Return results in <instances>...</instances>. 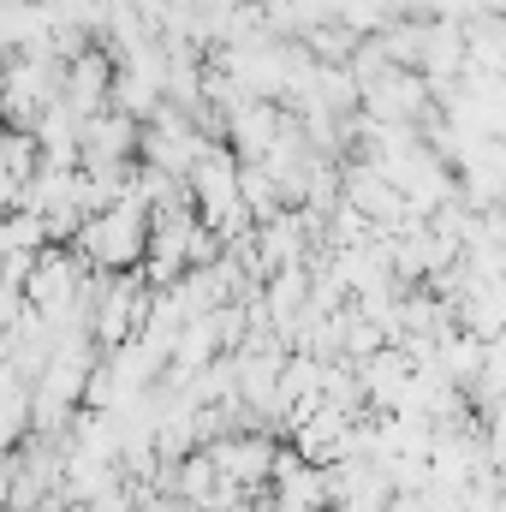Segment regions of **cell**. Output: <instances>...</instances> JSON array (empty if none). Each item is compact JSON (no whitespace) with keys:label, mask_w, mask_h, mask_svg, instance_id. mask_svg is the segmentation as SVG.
Listing matches in <instances>:
<instances>
[{"label":"cell","mask_w":506,"mask_h":512,"mask_svg":"<svg viewBox=\"0 0 506 512\" xmlns=\"http://www.w3.org/2000/svg\"><path fill=\"white\" fill-rule=\"evenodd\" d=\"M108 84H114V60H108L102 48H90V54H78V60L60 72V102H66L78 120H90V114L108 108Z\"/></svg>","instance_id":"cell-5"},{"label":"cell","mask_w":506,"mask_h":512,"mask_svg":"<svg viewBox=\"0 0 506 512\" xmlns=\"http://www.w3.org/2000/svg\"><path fill=\"white\" fill-rule=\"evenodd\" d=\"M203 453H209V465H215L221 483H233L239 495H256V489H268V471H274L280 441L251 429V435H221V441H209Z\"/></svg>","instance_id":"cell-3"},{"label":"cell","mask_w":506,"mask_h":512,"mask_svg":"<svg viewBox=\"0 0 506 512\" xmlns=\"http://www.w3.org/2000/svg\"><path fill=\"white\" fill-rule=\"evenodd\" d=\"M143 245H149V209H143L131 191L120 203L84 215L78 233H72V251L84 256L90 274H131V268L143 262Z\"/></svg>","instance_id":"cell-1"},{"label":"cell","mask_w":506,"mask_h":512,"mask_svg":"<svg viewBox=\"0 0 506 512\" xmlns=\"http://www.w3.org/2000/svg\"><path fill=\"white\" fill-rule=\"evenodd\" d=\"M137 120L102 108L90 120H78V167H131L137 161Z\"/></svg>","instance_id":"cell-4"},{"label":"cell","mask_w":506,"mask_h":512,"mask_svg":"<svg viewBox=\"0 0 506 512\" xmlns=\"http://www.w3.org/2000/svg\"><path fill=\"white\" fill-rule=\"evenodd\" d=\"M143 310H149L143 274H137V268H131V274H108L102 292H96V304H90V340H96V352H114V346L137 340Z\"/></svg>","instance_id":"cell-2"},{"label":"cell","mask_w":506,"mask_h":512,"mask_svg":"<svg viewBox=\"0 0 506 512\" xmlns=\"http://www.w3.org/2000/svg\"><path fill=\"white\" fill-rule=\"evenodd\" d=\"M30 435V382L0 370V453H12Z\"/></svg>","instance_id":"cell-6"},{"label":"cell","mask_w":506,"mask_h":512,"mask_svg":"<svg viewBox=\"0 0 506 512\" xmlns=\"http://www.w3.org/2000/svg\"><path fill=\"white\" fill-rule=\"evenodd\" d=\"M227 512H251V507H245V501H239V507H227Z\"/></svg>","instance_id":"cell-7"}]
</instances>
